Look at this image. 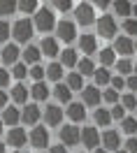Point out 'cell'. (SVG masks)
Listing matches in <instances>:
<instances>
[{
	"label": "cell",
	"instance_id": "obj_48",
	"mask_svg": "<svg viewBox=\"0 0 137 153\" xmlns=\"http://www.w3.org/2000/svg\"><path fill=\"white\" fill-rule=\"evenodd\" d=\"M49 153H68V151H65V146H51Z\"/></svg>",
	"mask_w": 137,
	"mask_h": 153
},
{
	"label": "cell",
	"instance_id": "obj_33",
	"mask_svg": "<svg viewBox=\"0 0 137 153\" xmlns=\"http://www.w3.org/2000/svg\"><path fill=\"white\" fill-rule=\"evenodd\" d=\"M14 10H16V2H12V0H2V2H0V14H2V16L12 14Z\"/></svg>",
	"mask_w": 137,
	"mask_h": 153
},
{
	"label": "cell",
	"instance_id": "obj_51",
	"mask_svg": "<svg viewBox=\"0 0 137 153\" xmlns=\"http://www.w3.org/2000/svg\"><path fill=\"white\" fill-rule=\"evenodd\" d=\"M130 14H135V16H137V5H133V12H130Z\"/></svg>",
	"mask_w": 137,
	"mask_h": 153
},
{
	"label": "cell",
	"instance_id": "obj_53",
	"mask_svg": "<svg viewBox=\"0 0 137 153\" xmlns=\"http://www.w3.org/2000/svg\"><path fill=\"white\" fill-rule=\"evenodd\" d=\"M95 153H107V151H102V149H98V151H95Z\"/></svg>",
	"mask_w": 137,
	"mask_h": 153
},
{
	"label": "cell",
	"instance_id": "obj_36",
	"mask_svg": "<svg viewBox=\"0 0 137 153\" xmlns=\"http://www.w3.org/2000/svg\"><path fill=\"white\" fill-rule=\"evenodd\" d=\"M49 10L68 12V10H72V2H70V0H58V2H51V5H49Z\"/></svg>",
	"mask_w": 137,
	"mask_h": 153
},
{
	"label": "cell",
	"instance_id": "obj_2",
	"mask_svg": "<svg viewBox=\"0 0 137 153\" xmlns=\"http://www.w3.org/2000/svg\"><path fill=\"white\" fill-rule=\"evenodd\" d=\"M74 16L81 26H91L93 21H95V14H93V5H88V2H81L74 7Z\"/></svg>",
	"mask_w": 137,
	"mask_h": 153
},
{
	"label": "cell",
	"instance_id": "obj_29",
	"mask_svg": "<svg viewBox=\"0 0 137 153\" xmlns=\"http://www.w3.org/2000/svg\"><path fill=\"white\" fill-rule=\"evenodd\" d=\"M114 10H116L118 16H130V12H133V5L126 2V0H118L116 5H114Z\"/></svg>",
	"mask_w": 137,
	"mask_h": 153
},
{
	"label": "cell",
	"instance_id": "obj_34",
	"mask_svg": "<svg viewBox=\"0 0 137 153\" xmlns=\"http://www.w3.org/2000/svg\"><path fill=\"white\" fill-rule=\"evenodd\" d=\"M100 63H102V67L112 65V63H114V51H112V49H102V53H100Z\"/></svg>",
	"mask_w": 137,
	"mask_h": 153
},
{
	"label": "cell",
	"instance_id": "obj_13",
	"mask_svg": "<svg viewBox=\"0 0 137 153\" xmlns=\"http://www.w3.org/2000/svg\"><path fill=\"white\" fill-rule=\"evenodd\" d=\"M95 47H98V44H95V37H93V35H81V37H79V49H81V51H84V53H95Z\"/></svg>",
	"mask_w": 137,
	"mask_h": 153
},
{
	"label": "cell",
	"instance_id": "obj_56",
	"mask_svg": "<svg viewBox=\"0 0 137 153\" xmlns=\"http://www.w3.org/2000/svg\"><path fill=\"white\" fill-rule=\"evenodd\" d=\"M0 132H2V121H0Z\"/></svg>",
	"mask_w": 137,
	"mask_h": 153
},
{
	"label": "cell",
	"instance_id": "obj_45",
	"mask_svg": "<svg viewBox=\"0 0 137 153\" xmlns=\"http://www.w3.org/2000/svg\"><path fill=\"white\" fill-rule=\"evenodd\" d=\"M126 153H137V139H128L126 142Z\"/></svg>",
	"mask_w": 137,
	"mask_h": 153
},
{
	"label": "cell",
	"instance_id": "obj_43",
	"mask_svg": "<svg viewBox=\"0 0 137 153\" xmlns=\"http://www.w3.org/2000/svg\"><path fill=\"white\" fill-rule=\"evenodd\" d=\"M123 114H126V109H123L121 105H114V109L109 111V116H112V118H118V121L123 118Z\"/></svg>",
	"mask_w": 137,
	"mask_h": 153
},
{
	"label": "cell",
	"instance_id": "obj_26",
	"mask_svg": "<svg viewBox=\"0 0 137 153\" xmlns=\"http://www.w3.org/2000/svg\"><path fill=\"white\" fill-rule=\"evenodd\" d=\"M65 86H68L70 91H81V88H84V79H81L77 72H74V74L68 76V84H65Z\"/></svg>",
	"mask_w": 137,
	"mask_h": 153
},
{
	"label": "cell",
	"instance_id": "obj_11",
	"mask_svg": "<svg viewBox=\"0 0 137 153\" xmlns=\"http://www.w3.org/2000/svg\"><path fill=\"white\" fill-rule=\"evenodd\" d=\"M19 47H16V44H7V47L2 49V60H5V63H7V65H16V60H19Z\"/></svg>",
	"mask_w": 137,
	"mask_h": 153
},
{
	"label": "cell",
	"instance_id": "obj_35",
	"mask_svg": "<svg viewBox=\"0 0 137 153\" xmlns=\"http://www.w3.org/2000/svg\"><path fill=\"white\" fill-rule=\"evenodd\" d=\"M28 74L33 76V79H35V84H37V81H42V79H44V67H39V65H33L28 70Z\"/></svg>",
	"mask_w": 137,
	"mask_h": 153
},
{
	"label": "cell",
	"instance_id": "obj_55",
	"mask_svg": "<svg viewBox=\"0 0 137 153\" xmlns=\"http://www.w3.org/2000/svg\"><path fill=\"white\" fill-rule=\"evenodd\" d=\"M133 70H135V76H137V65H135V67H133Z\"/></svg>",
	"mask_w": 137,
	"mask_h": 153
},
{
	"label": "cell",
	"instance_id": "obj_40",
	"mask_svg": "<svg viewBox=\"0 0 137 153\" xmlns=\"http://www.w3.org/2000/svg\"><path fill=\"white\" fill-rule=\"evenodd\" d=\"M116 70H118V72H121V74H128V72L133 70V63L123 58V60H118V63H116Z\"/></svg>",
	"mask_w": 137,
	"mask_h": 153
},
{
	"label": "cell",
	"instance_id": "obj_49",
	"mask_svg": "<svg viewBox=\"0 0 137 153\" xmlns=\"http://www.w3.org/2000/svg\"><path fill=\"white\" fill-rule=\"evenodd\" d=\"M5 105H7V93L0 91V107H5Z\"/></svg>",
	"mask_w": 137,
	"mask_h": 153
},
{
	"label": "cell",
	"instance_id": "obj_46",
	"mask_svg": "<svg viewBox=\"0 0 137 153\" xmlns=\"http://www.w3.org/2000/svg\"><path fill=\"white\" fill-rule=\"evenodd\" d=\"M7 84H10V72L0 70V86H7Z\"/></svg>",
	"mask_w": 137,
	"mask_h": 153
},
{
	"label": "cell",
	"instance_id": "obj_12",
	"mask_svg": "<svg viewBox=\"0 0 137 153\" xmlns=\"http://www.w3.org/2000/svg\"><path fill=\"white\" fill-rule=\"evenodd\" d=\"M26 132H23V128H12L10 134H7V142H10V146H23L26 144Z\"/></svg>",
	"mask_w": 137,
	"mask_h": 153
},
{
	"label": "cell",
	"instance_id": "obj_42",
	"mask_svg": "<svg viewBox=\"0 0 137 153\" xmlns=\"http://www.w3.org/2000/svg\"><path fill=\"white\" fill-rule=\"evenodd\" d=\"M7 37H10V23L0 21V44H2V42H5Z\"/></svg>",
	"mask_w": 137,
	"mask_h": 153
},
{
	"label": "cell",
	"instance_id": "obj_20",
	"mask_svg": "<svg viewBox=\"0 0 137 153\" xmlns=\"http://www.w3.org/2000/svg\"><path fill=\"white\" fill-rule=\"evenodd\" d=\"M44 76H47V79H51V81H60V76H63V65L51 63V65L44 70Z\"/></svg>",
	"mask_w": 137,
	"mask_h": 153
},
{
	"label": "cell",
	"instance_id": "obj_50",
	"mask_svg": "<svg viewBox=\"0 0 137 153\" xmlns=\"http://www.w3.org/2000/svg\"><path fill=\"white\" fill-rule=\"evenodd\" d=\"M107 5H109L107 0H98V2H95V7H100V10H105V7H107Z\"/></svg>",
	"mask_w": 137,
	"mask_h": 153
},
{
	"label": "cell",
	"instance_id": "obj_5",
	"mask_svg": "<svg viewBox=\"0 0 137 153\" xmlns=\"http://www.w3.org/2000/svg\"><path fill=\"white\" fill-rule=\"evenodd\" d=\"M60 142L65 146H77L79 144V128L77 125H65L60 130Z\"/></svg>",
	"mask_w": 137,
	"mask_h": 153
},
{
	"label": "cell",
	"instance_id": "obj_30",
	"mask_svg": "<svg viewBox=\"0 0 137 153\" xmlns=\"http://www.w3.org/2000/svg\"><path fill=\"white\" fill-rule=\"evenodd\" d=\"M16 7H19L21 12H26V14H33V12H37V2H35V0H21Z\"/></svg>",
	"mask_w": 137,
	"mask_h": 153
},
{
	"label": "cell",
	"instance_id": "obj_37",
	"mask_svg": "<svg viewBox=\"0 0 137 153\" xmlns=\"http://www.w3.org/2000/svg\"><path fill=\"white\" fill-rule=\"evenodd\" d=\"M26 74H28V67L21 65V63H16V65H14V70H12V76H14V79H23Z\"/></svg>",
	"mask_w": 137,
	"mask_h": 153
},
{
	"label": "cell",
	"instance_id": "obj_27",
	"mask_svg": "<svg viewBox=\"0 0 137 153\" xmlns=\"http://www.w3.org/2000/svg\"><path fill=\"white\" fill-rule=\"evenodd\" d=\"M93 74H95V84H98V86H105V84H109V81H112V74H109V72L105 70V67L95 70Z\"/></svg>",
	"mask_w": 137,
	"mask_h": 153
},
{
	"label": "cell",
	"instance_id": "obj_15",
	"mask_svg": "<svg viewBox=\"0 0 137 153\" xmlns=\"http://www.w3.org/2000/svg\"><path fill=\"white\" fill-rule=\"evenodd\" d=\"M118 144H121V139H118V132H114V130H107V132L102 134V146L105 149H118Z\"/></svg>",
	"mask_w": 137,
	"mask_h": 153
},
{
	"label": "cell",
	"instance_id": "obj_41",
	"mask_svg": "<svg viewBox=\"0 0 137 153\" xmlns=\"http://www.w3.org/2000/svg\"><path fill=\"white\" fill-rule=\"evenodd\" d=\"M102 100L109 102V105H116L118 102V93L116 91H105V93H102Z\"/></svg>",
	"mask_w": 137,
	"mask_h": 153
},
{
	"label": "cell",
	"instance_id": "obj_10",
	"mask_svg": "<svg viewBox=\"0 0 137 153\" xmlns=\"http://www.w3.org/2000/svg\"><path fill=\"white\" fill-rule=\"evenodd\" d=\"M44 118H47V123L49 125H58L63 121V109L56 105H49L47 107V111H44Z\"/></svg>",
	"mask_w": 137,
	"mask_h": 153
},
{
	"label": "cell",
	"instance_id": "obj_3",
	"mask_svg": "<svg viewBox=\"0 0 137 153\" xmlns=\"http://www.w3.org/2000/svg\"><path fill=\"white\" fill-rule=\"evenodd\" d=\"M14 37H16V42H28L33 37V23L28 19L16 21L14 23Z\"/></svg>",
	"mask_w": 137,
	"mask_h": 153
},
{
	"label": "cell",
	"instance_id": "obj_17",
	"mask_svg": "<svg viewBox=\"0 0 137 153\" xmlns=\"http://www.w3.org/2000/svg\"><path fill=\"white\" fill-rule=\"evenodd\" d=\"M42 51H44L49 58L51 56H58V42H56L54 37H44V39H42Z\"/></svg>",
	"mask_w": 137,
	"mask_h": 153
},
{
	"label": "cell",
	"instance_id": "obj_54",
	"mask_svg": "<svg viewBox=\"0 0 137 153\" xmlns=\"http://www.w3.org/2000/svg\"><path fill=\"white\" fill-rule=\"evenodd\" d=\"M133 49H135V51H137V42H135V44H133Z\"/></svg>",
	"mask_w": 137,
	"mask_h": 153
},
{
	"label": "cell",
	"instance_id": "obj_38",
	"mask_svg": "<svg viewBox=\"0 0 137 153\" xmlns=\"http://www.w3.org/2000/svg\"><path fill=\"white\" fill-rule=\"evenodd\" d=\"M121 107H123V109H135V107H137L135 95H123V97H121Z\"/></svg>",
	"mask_w": 137,
	"mask_h": 153
},
{
	"label": "cell",
	"instance_id": "obj_19",
	"mask_svg": "<svg viewBox=\"0 0 137 153\" xmlns=\"http://www.w3.org/2000/svg\"><path fill=\"white\" fill-rule=\"evenodd\" d=\"M112 51H118V53H123V56H128V53H133V42L128 37H118L116 44H114V49Z\"/></svg>",
	"mask_w": 137,
	"mask_h": 153
},
{
	"label": "cell",
	"instance_id": "obj_4",
	"mask_svg": "<svg viewBox=\"0 0 137 153\" xmlns=\"http://www.w3.org/2000/svg\"><path fill=\"white\" fill-rule=\"evenodd\" d=\"M98 33L102 35V37H114L116 35V21H114V16H100L98 19Z\"/></svg>",
	"mask_w": 137,
	"mask_h": 153
},
{
	"label": "cell",
	"instance_id": "obj_44",
	"mask_svg": "<svg viewBox=\"0 0 137 153\" xmlns=\"http://www.w3.org/2000/svg\"><path fill=\"white\" fill-rule=\"evenodd\" d=\"M112 91H118V88H123L126 86V79H123V76H114V79H112Z\"/></svg>",
	"mask_w": 137,
	"mask_h": 153
},
{
	"label": "cell",
	"instance_id": "obj_16",
	"mask_svg": "<svg viewBox=\"0 0 137 153\" xmlns=\"http://www.w3.org/2000/svg\"><path fill=\"white\" fill-rule=\"evenodd\" d=\"M68 116L72 118V121H84L86 109H84V105H79V102H72V105L68 107Z\"/></svg>",
	"mask_w": 137,
	"mask_h": 153
},
{
	"label": "cell",
	"instance_id": "obj_1",
	"mask_svg": "<svg viewBox=\"0 0 137 153\" xmlns=\"http://www.w3.org/2000/svg\"><path fill=\"white\" fill-rule=\"evenodd\" d=\"M35 26H37L42 33H49V30L56 26V16H54V10H49V5L37 10V14H35Z\"/></svg>",
	"mask_w": 137,
	"mask_h": 153
},
{
	"label": "cell",
	"instance_id": "obj_14",
	"mask_svg": "<svg viewBox=\"0 0 137 153\" xmlns=\"http://www.w3.org/2000/svg\"><path fill=\"white\" fill-rule=\"evenodd\" d=\"M23 123H28V125H33V123H37V118H39V107L37 105H28L26 109H23Z\"/></svg>",
	"mask_w": 137,
	"mask_h": 153
},
{
	"label": "cell",
	"instance_id": "obj_9",
	"mask_svg": "<svg viewBox=\"0 0 137 153\" xmlns=\"http://www.w3.org/2000/svg\"><path fill=\"white\" fill-rule=\"evenodd\" d=\"M81 95H84V102H86L88 107H95L102 100V93L98 91V86H86L81 88Z\"/></svg>",
	"mask_w": 137,
	"mask_h": 153
},
{
	"label": "cell",
	"instance_id": "obj_32",
	"mask_svg": "<svg viewBox=\"0 0 137 153\" xmlns=\"http://www.w3.org/2000/svg\"><path fill=\"white\" fill-rule=\"evenodd\" d=\"M109 121H112V116H109L107 109H98L95 111V123L98 125H109Z\"/></svg>",
	"mask_w": 137,
	"mask_h": 153
},
{
	"label": "cell",
	"instance_id": "obj_7",
	"mask_svg": "<svg viewBox=\"0 0 137 153\" xmlns=\"http://www.w3.org/2000/svg\"><path fill=\"white\" fill-rule=\"evenodd\" d=\"M30 144H33L35 149L47 146V144H49V132H47V128H35V130L30 132Z\"/></svg>",
	"mask_w": 137,
	"mask_h": 153
},
{
	"label": "cell",
	"instance_id": "obj_28",
	"mask_svg": "<svg viewBox=\"0 0 137 153\" xmlns=\"http://www.w3.org/2000/svg\"><path fill=\"white\" fill-rule=\"evenodd\" d=\"M60 58H63V65H68V67L77 65V51H72V49H65L60 53Z\"/></svg>",
	"mask_w": 137,
	"mask_h": 153
},
{
	"label": "cell",
	"instance_id": "obj_57",
	"mask_svg": "<svg viewBox=\"0 0 137 153\" xmlns=\"http://www.w3.org/2000/svg\"><path fill=\"white\" fill-rule=\"evenodd\" d=\"M116 153H126V151H116Z\"/></svg>",
	"mask_w": 137,
	"mask_h": 153
},
{
	"label": "cell",
	"instance_id": "obj_22",
	"mask_svg": "<svg viewBox=\"0 0 137 153\" xmlns=\"http://www.w3.org/2000/svg\"><path fill=\"white\" fill-rule=\"evenodd\" d=\"M12 97H14V102H26L28 100V88L23 86V84H16V86L12 88Z\"/></svg>",
	"mask_w": 137,
	"mask_h": 153
},
{
	"label": "cell",
	"instance_id": "obj_52",
	"mask_svg": "<svg viewBox=\"0 0 137 153\" xmlns=\"http://www.w3.org/2000/svg\"><path fill=\"white\" fill-rule=\"evenodd\" d=\"M0 153H5V144L0 142Z\"/></svg>",
	"mask_w": 137,
	"mask_h": 153
},
{
	"label": "cell",
	"instance_id": "obj_31",
	"mask_svg": "<svg viewBox=\"0 0 137 153\" xmlns=\"http://www.w3.org/2000/svg\"><path fill=\"white\" fill-rule=\"evenodd\" d=\"M121 130L128 132V134L137 132V121H135V118H123V121H121Z\"/></svg>",
	"mask_w": 137,
	"mask_h": 153
},
{
	"label": "cell",
	"instance_id": "obj_23",
	"mask_svg": "<svg viewBox=\"0 0 137 153\" xmlns=\"http://www.w3.org/2000/svg\"><path fill=\"white\" fill-rule=\"evenodd\" d=\"M39 56H42V53H39L37 47H28L26 51H23V60H26V63H30V65H37Z\"/></svg>",
	"mask_w": 137,
	"mask_h": 153
},
{
	"label": "cell",
	"instance_id": "obj_25",
	"mask_svg": "<svg viewBox=\"0 0 137 153\" xmlns=\"http://www.w3.org/2000/svg\"><path fill=\"white\" fill-rule=\"evenodd\" d=\"M93 72H95V65H93V60H91V58H84V60H79V72L77 74L81 76H86V74H93Z\"/></svg>",
	"mask_w": 137,
	"mask_h": 153
},
{
	"label": "cell",
	"instance_id": "obj_21",
	"mask_svg": "<svg viewBox=\"0 0 137 153\" xmlns=\"http://www.w3.org/2000/svg\"><path fill=\"white\" fill-rule=\"evenodd\" d=\"M19 109H14V107H7L5 111H2V123H10V125H16L19 123Z\"/></svg>",
	"mask_w": 137,
	"mask_h": 153
},
{
	"label": "cell",
	"instance_id": "obj_8",
	"mask_svg": "<svg viewBox=\"0 0 137 153\" xmlns=\"http://www.w3.org/2000/svg\"><path fill=\"white\" fill-rule=\"evenodd\" d=\"M56 30H58V37L65 39V42H72L74 35H77V30H74V23H72V21H60L58 26H56Z\"/></svg>",
	"mask_w": 137,
	"mask_h": 153
},
{
	"label": "cell",
	"instance_id": "obj_24",
	"mask_svg": "<svg viewBox=\"0 0 137 153\" xmlns=\"http://www.w3.org/2000/svg\"><path fill=\"white\" fill-rule=\"evenodd\" d=\"M54 95L58 97L60 102H70V95H72V91H70L65 84H58V86L54 88Z\"/></svg>",
	"mask_w": 137,
	"mask_h": 153
},
{
	"label": "cell",
	"instance_id": "obj_39",
	"mask_svg": "<svg viewBox=\"0 0 137 153\" xmlns=\"http://www.w3.org/2000/svg\"><path fill=\"white\" fill-rule=\"evenodd\" d=\"M123 30L128 35H137V21L135 19H126L123 21Z\"/></svg>",
	"mask_w": 137,
	"mask_h": 153
},
{
	"label": "cell",
	"instance_id": "obj_47",
	"mask_svg": "<svg viewBox=\"0 0 137 153\" xmlns=\"http://www.w3.org/2000/svg\"><path fill=\"white\" fill-rule=\"evenodd\" d=\"M126 86L130 88V91H137V76H130V79L126 81Z\"/></svg>",
	"mask_w": 137,
	"mask_h": 153
},
{
	"label": "cell",
	"instance_id": "obj_6",
	"mask_svg": "<svg viewBox=\"0 0 137 153\" xmlns=\"http://www.w3.org/2000/svg\"><path fill=\"white\" fill-rule=\"evenodd\" d=\"M79 142H84V146H88V149H95L100 144V134L95 128H84L81 132H79Z\"/></svg>",
	"mask_w": 137,
	"mask_h": 153
},
{
	"label": "cell",
	"instance_id": "obj_18",
	"mask_svg": "<svg viewBox=\"0 0 137 153\" xmlns=\"http://www.w3.org/2000/svg\"><path fill=\"white\" fill-rule=\"evenodd\" d=\"M30 95L35 97V100H47V97H49V88H47V84H44V81H37L35 86L30 88Z\"/></svg>",
	"mask_w": 137,
	"mask_h": 153
}]
</instances>
